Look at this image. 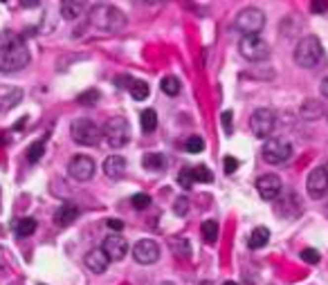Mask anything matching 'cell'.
<instances>
[{"mask_svg":"<svg viewBox=\"0 0 328 285\" xmlns=\"http://www.w3.org/2000/svg\"><path fill=\"white\" fill-rule=\"evenodd\" d=\"M140 124H142V131L144 133H153L157 126V115L153 108H146V110H142V115H140Z\"/></svg>","mask_w":328,"mask_h":285,"instance_id":"23","label":"cell"},{"mask_svg":"<svg viewBox=\"0 0 328 285\" xmlns=\"http://www.w3.org/2000/svg\"><path fill=\"white\" fill-rule=\"evenodd\" d=\"M256 191L263 200H275L281 193V178L275 173H265L256 180Z\"/></svg>","mask_w":328,"mask_h":285,"instance_id":"14","label":"cell"},{"mask_svg":"<svg viewBox=\"0 0 328 285\" xmlns=\"http://www.w3.org/2000/svg\"><path fill=\"white\" fill-rule=\"evenodd\" d=\"M193 171V180L196 182H205V184H209V182H214V173H211L207 166H196V169H191Z\"/></svg>","mask_w":328,"mask_h":285,"instance_id":"31","label":"cell"},{"mask_svg":"<svg viewBox=\"0 0 328 285\" xmlns=\"http://www.w3.org/2000/svg\"><path fill=\"white\" fill-rule=\"evenodd\" d=\"M131 204H133V209H146L148 204H151V198H148L146 193H135L133 195V200H131Z\"/></svg>","mask_w":328,"mask_h":285,"instance_id":"33","label":"cell"},{"mask_svg":"<svg viewBox=\"0 0 328 285\" xmlns=\"http://www.w3.org/2000/svg\"><path fill=\"white\" fill-rule=\"evenodd\" d=\"M2 2H5V0H2Z\"/></svg>","mask_w":328,"mask_h":285,"instance_id":"48","label":"cell"},{"mask_svg":"<svg viewBox=\"0 0 328 285\" xmlns=\"http://www.w3.org/2000/svg\"><path fill=\"white\" fill-rule=\"evenodd\" d=\"M94 101H99V92L97 90H88V92H84L81 97H79V103H94Z\"/></svg>","mask_w":328,"mask_h":285,"instance_id":"36","label":"cell"},{"mask_svg":"<svg viewBox=\"0 0 328 285\" xmlns=\"http://www.w3.org/2000/svg\"><path fill=\"white\" fill-rule=\"evenodd\" d=\"M68 173L70 178L79 180V182H88L94 175V160L88 155H74L68 164Z\"/></svg>","mask_w":328,"mask_h":285,"instance_id":"10","label":"cell"},{"mask_svg":"<svg viewBox=\"0 0 328 285\" xmlns=\"http://www.w3.org/2000/svg\"><path fill=\"white\" fill-rule=\"evenodd\" d=\"M90 23L99 32L115 34V32H122L126 27V16H124V11H119L113 5H94L90 9Z\"/></svg>","mask_w":328,"mask_h":285,"instance_id":"2","label":"cell"},{"mask_svg":"<svg viewBox=\"0 0 328 285\" xmlns=\"http://www.w3.org/2000/svg\"><path fill=\"white\" fill-rule=\"evenodd\" d=\"M322 56H324V48L319 43V39H315V36L301 39L297 43V48H294V63L299 68H306V70L315 68V65H319Z\"/></svg>","mask_w":328,"mask_h":285,"instance_id":"3","label":"cell"},{"mask_svg":"<svg viewBox=\"0 0 328 285\" xmlns=\"http://www.w3.org/2000/svg\"><path fill=\"white\" fill-rule=\"evenodd\" d=\"M169 247L173 249L176 256H182V258L191 256V245L185 240V238H171V240H169Z\"/></svg>","mask_w":328,"mask_h":285,"instance_id":"26","label":"cell"},{"mask_svg":"<svg viewBox=\"0 0 328 285\" xmlns=\"http://www.w3.org/2000/svg\"><path fill=\"white\" fill-rule=\"evenodd\" d=\"M43 153H45V142L39 140V142H34V144L30 146V150H27V160L34 164V162H39L41 157H43Z\"/></svg>","mask_w":328,"mask_h":285,"instance_id":"30","label":"cell"},{"mask_svg":"<svg viewBox=\"0 0 328 285\" xmlns=\"http://www.w3.org/2000/svg\"><path fill=\"white\" fill-rule=\"evenodd\" d=\"M221 121H223V128H225V133L230 135L232 133V121H234V117H232V110H225L221 115Z\"/></svg>","mask_w":328,"mask_h":285,"instance_id":"38","label":"cell"},{"mask_svg":"<svg viewBox=\"0 0 328 285\" xmlns=\"http://www.w3.org/2000/svg\"><path fill=\"white\" fill-rule=\"evenodd\" d=\"M200 285H211V283H209V281H202V283H200Z\"/></svg>","mask_w":328,"mask_h":285,"instance_id":"46","label":"cell"},{"mask_svg":"<svg viewBox=\"0 0 328 285\" xmlns=\"http://www.w3.org/2000/svg\"><path fill=\"white\" fill-rule=\"evenodd\" d=\"M108 227L113 229V232H122L124 223H122V220H117V218H110V220H108Z\"/></svg>","mask_w":328,"mask_h":285,"instance_id":"40","label":"cell"},{"mask_svg":"<svg viewBox=\"0 0 328 285\" xmlns=\"http://www.w3.org/2000/svg\"><path fill=\"white\" fill-rule=\"evenodd\" d=\"M187 211H189V200L178 198L176 204H173V213H176V216H187Z\"/></svg>","mask_w":328,"mask_h":285,"instance_id":"34","label":"cell"},{"mask_svg":"<svg viewBox=\"0 0 328 285\" xmlns=\"http://www.w3.org/2000/svg\"><path fill=\"white\" fill-rule=\"evenodd\" d=\"M322 103L319 101H313V99H308V101L301 106V117L304 119H319L322 117Z\"/></svg>","mask_w":328,"mask_h":285,"instance_id":"24","label":"cell"},{"mask_svg":"<svg viewBox=\"0 0 328 285\" xmlns=\"http://www.w3.org/2000/svg\"><path fill=\"white\" fill-rule=\"evenodd\" d=\"M70 135L79 146H94L99 142V137H101V131L97 128V124L93 119H77L72 124V128H70Z\"/></svg>","mask_w":328,"mask_h":285,"instance_id":"7","label":"cell"},{"mask_svg":"<svg viewBox=\"0 0 328 285\" xmlns=\"http://www.w3.org/2000/svg\"><path fill=\"white\" fill-rule=\"evenodd\" d=\"M133 258H135L140 265H151V263H155L157 258H160V247H157L155 240L144 238V240L135 242V247H133Z\"/></svg>","mask_w":328,"mask_h":285,"instance_id":"11","label":"cell"},{"mask_svg":"<svg viewBox=\"0 0 328 285\" xmlns=\"http://www.w3.org/2000/svg\"><path fill=\"white\" fill-rule=\"evenodd\" d=\"M319 90H322V95H324V97L328 99V77H326V79H324V81H322V86H319Z\"/></svg>","mask_w":328,"mask_h":285,"instance_id":"42","label":"cell"},{"mask_svg":"<svg viewBox=\"0 0 328 285\" xmlns=\"http://www.w3.org/2000/svg\"><path fill=\"white\" fill-rule=\"evenodd\" d=\"M238 49L243 54V58L252 63H259V61H265L270 56V45L261 39L259 34H245L238 43Z\"/></svg>","mask_w":328,"mask_h":285,"instance_id":"6","label":"cell"},{"mask_svg":"<svg viewBox=\"0 0 328 285\" xmlns=\"http://www.w3.org/2000/svg\"><path fill=\"white\" fill-rule=\"evenodd\" d=\"M128 90H131V97L135 99V101H144V99L148 97V83L146 81H135V79H133Z\"/></svg>","mask_w":328,"mask_h":285,"instance_id":"27","label":"cell"},{"mask_svg":"<svg viewBox=\"0 0 328 285\" xmlns=\"http://www.w3.org/2000/svg\"><path fill=\"white\" fill-rule=\"evenodd\" d=\"M193 182H196V180H193V171L191 169H182L180 173H178V184H180L182 189H191Z\"/></svg>","mask_w":328,"mask_h":285,"instance_id":"32","label":"cell"},{"mask_svg":"<svg viewBox=\"0 0 328 285\" xmlns=\"http://www.w3.org/2000/svg\"><path fill=\"white\" fill-rule=\"evenodd\" d=\"M101 249L106 251V256L110 258V261H124L128 254V242H126V238L119 236V234H110V236L103 238Z\"/></svg>","mask_w":328,"mask_h":285,"instance_id":"12","label":"cell"},{"mask_svg":"<svg viewBox=\"0 0 328 285\" xmlns=\"http://www.w3.org/2000/svg\"><path fill=\"white\" fill-rule=\"evenodd\" d=\"M88 9V0H61V16L65 20H77Z\"/></svg>","mask_w":328,"mask_h":285,"instance_id":"18","label":"cell"},{"mask_svg":"<svg viewBox=\"0 0 328 285\" xmlns=\"http://www.w3.org/2000/svg\"><path fill=\"white\" fill-rule=\"evenodd\" d=\"M30 63V49L14 32L0 34V72H18Z\"/></svg>","mask_w":328,"mask_h":285,"instance_id":"1","label":"cell"},{"mask_svg":"<svg viewBox=\"0 0 328 285\" xmlns=\"http://www.w3.org/2000/svg\"><path fill=\"white\" fill-rule=\"evenodd\" d=\"M200 232H202L205 242H209V245H214V242L218 240V223H214V220H205Z\"/></svg>","mask_w":328,"mask_h":285,"instance_id":"25","label":"cell"},{"mask_svg":"<svg viewBox=\"0 0 328 285\" xmlns=\"http://www.w3.org/2000/svg\"><path fill=\"white\" fill-rule=\"evenodd\" d=\"M275 124H277V117H275V112L268 110V108H259V110H254L250 117L252 133H254L256 137H261V140L275 131Z\"/></svg>","mask_w":328,"mask_h":285,"instance_id":"9","label":"cell"},{"mask_svg":"<svg viewBox=\"0 0 328 285\" xmlns=\"http://www.w3.org/2000/svg\"><path fill=\"white\" fill-rule=\"evenodd\" d=\"M185 150L187 153H202V150H205V140L198 135H191L189 140L185 142Z\"/></svg>","mask_w":328,"mask_h":285,"instance_id":"29","label":"cell"},{"mask_svg":"<svg viewBox=\"0 0 328 285\" xmlns=\"http://www.w3.org/2000/svg\"><path fill=\"white\" fill-rule=\"evenodd\" d=\"M108 263H110V258L106 256V251H103L101 247L88 251V256H86V267H88L93 274H103V272L108 270Z\"/></svg>","mask_w":328,"mask_h":285,"instance_id":"15","label":"cell"},{"mask_svg":"<svg viewBox=\"0 0 328 285\" xmlns=\"http://www.w3.org/2000/svg\"><path fill=\"white\" fill-rule=\"evenodd\" d=\"M290 155H292V146L288 140L275 137V140H268L263 144V160L268 164H283L290 160Z\"/></svg>","mask_w":328,"mask_h":285,"instance_id":"8","label":"cell"},{"mask_svg":"<svg viewBox=\"0 0 328 285\" xmlns=\"http://www.w3.org/2000/svg\"><path fill=\"white\" fill-rule=\"evenodd\" d=\"M162 92L164 95H169V97H176L178 92H180V81H178V77H164L160 83Z\"/></svg>","mask_w":328,"mask_h":285,"instance_id":"28","label":"cell"},{"mask_svg":"<svg viewBox=\"0 0 328 285\" xmlns=\"http://www.w3.org/2000/svg\"><path fill=\"white\" fill-rule=\"evenodd\" d=\"M306 189H308L310 198H322L328 191V171L324 166H317L308 173V180H306Z\"/></svg>","mask_w":328,"mask_h":285,"instance_id":"13","label":"cell"},{"mask_svg":"<svg viewBox=\"0 0 328 285\" xmlns=\"http://www.w3.org/2000/svg\"><path fill=\"white\" fill-rule=\"evenodd\" d=\"M328 9V0H313L310 2V11L313 14H324Z\"/></svg>","mask_w":328,"mask_h":285,"instance_id":"37","label":"cell"},{"mask_svg":"<svg viewBox=\"0 0 328 285\" xmlns=\"http://www.w3.org/2000/svg\"><path fill=\"white\" fill-rule=\"evenodd\" d=\"M36 220L34 218H20L18 223L14 225V232H16V236L18 238H27V236H32V234L36 232Z\"/></svg>","mask_w":328,"mask_h":285,"instance_id":"22","label":"cell"},{"mask_svg":"<svg viewBox=\"0 0 328 285\" xmlns=\"http://www.w3.org/2000/svg\"><path fill=\"white\" fill-rule=\"evenodd\" d=\"M115 83H117L119 88H124V86H126V88H131L133 79H131V77H126V74H124V77H119V79H117V81H115Z\"/></svg>","mask_w":328,"mask_h":285,"instance_id":"41","label":"cell"},{"mask_svg":"<svg viewBox=\"0 0 328 285\" xmlns=\"http://www.w3.org/2000/svg\"><path fill=\"white\" fill-rule=\"evenodd\" d=\"M270 240V229L268 227H256L254 232L250 234V240H247V245L252 247V249H261V247H265Z\"/></svg>","mask_w":328,"mask_h":285,"instance_id":"21","label":"cell"},{"mask_svg":"<svg viewBox=\"0 0 328 285\" xmlns=\"http://www.w3.org/2000/svg\"><path fill=\"white\" fill-rule=\"evenodd\" d=\"M25 121H27V119H25V117H23V119H20V121H18V124H14V131H23V126H25Z\"/></svg>","mask_w":328,"mask_h":285,"instance_id":"44","label":"cell"},{"mask_svg":"<svg viewBox=\"0 0 328 285\" xmlns=\"http://www.w3.org/2000/svg\"><path fill=\"white\" fill-rule=\"evenodd\" d=\"M103 173H106V178H110V180L124 178V173H126V160H124L122 155H110V157H106V162H103Z\"/></svg>","mask_w":328,"mask_h":285,"instance_id":"17","label":"cell"},{"mask_svg":"<svg viewBox=\"0 0 328 285\" xmlns=\"http://www.w3.org/2000/svg\"><path fill=\"white\" fill-rule=\"evenodd\" d=\"M223 285H236V283H234V281H225V283H223Z\"/></svg>","mask_w":328,"mask_h":285,"instance_id":"45","label":"cell"},{"mask_svg":"<svg viewBox=\"0 0 328 285\" xmlns=\"http://www.w3.org/2000/svg\"><path fill=\"white\" fill-rule=\"evenodd\" d=\"M301 258H304L306 263H310V265H315V263H319V251L317 249H304L301 251Z\"/></svg>","mask_w":328,"mask_h":285,"instance_id":"35","label":"cell"},{"mask_svg":"<svg viewBox=\"0 0 328 285\" xmlns=\"http://www.w3.org/2000/svg\"><path fill=\"white\" fill-rule=\"evenodd\" d=\"M101 135L110 148H122V146H126L131 142V126H128V121L124 117H110L106 121V126H103Z\"/></svg>","mask_w":328,"mask_h":285,"instance_id":"4","label":"cell"},{"mask_svg":"<svg viewBox=\"0 0 328 285\" xmlns=\"http://www.w3.org/2000/svg\"><path fill=\"white\" fill-rule=\"evenodd\" d=\"M265 25V14L256 7H247V9H240L234 18V29L240 34H259Z\"/></svg>","mask_w":328,"mask_h":285,"instance_id":"5","label":"cell"},{"mask_svg":"<svg viewBox=\"0 0 328 285\" xmlns=\"http://www.w3.org/2000/svg\"><path fill=\"white\" fill-rule=\"evenodd\" d=\"M23 99V90L14 86H0V112H7Z\"/></svg>","mask_w":328,"mask_h":285,"instance_id":"16","label":"cell"},{"mask_svg":"<svg viewBox=\"0 0 328 285\" xmlns=\"http://www.w3.org/2000/svg\"><path fill=\"white\" fill-rule=\"evenodd\" d=\"M236 169H238V160H236V157H232V155H227V157H225V173L232 175Z\"/></svg>","mask_w":328,"mask_h":285,"instance_id":"39","label":"cell"},{"mask_svg":"<svg viewBox=\"0 0 328 285\" xmlns=\"http://www.w3.org/2000/svg\"><path fill=\"white\" fill-rule=\"evenodd\" d=\"M142 2H157V0H142Z\"/></svg>","mask_w":328,"mask_h":285,"instance_id":"47","label":"cell"},{"mask_svg":"<svg viewBox=\"0 0 328 285\" xmlns=\"http://www.w3.org/2000/svg\"><path fill=\"white\" fill-rule=\"evenodd\" d=\"M144 169L146 171H153V173H157V171H164L167 169V157L162 153H146L142 160Z\"/></svg>","mask_w":328,"mask_h":285,"instance_id":"20","label":"cell"},{"mask_svg":"<svg viewBox=\"0 0 328 285\" xmlns=\"http://www.w3.org/2000/svg\"><path fill=\"white\" fill-rule=\"evenodd\" d=\"M23 2V7H36L39 5V0H20Z\"/></svg>","mask_w":328,"mask_h":285,"instance_id":"43","label":"cell"},{"mask_svg":"<svg viewBox=\"0 0 328 285\" xmlns=\"http://www.w3.org/2000/svg\"><path fill=\"white\" fill-rule=\"evenodd\" d=\"M77 218H79V209L74 207V204L65 202V204H61V207L56 209V213H54V223L59 225V227H70Z\"/></svg>","mask_w":328,"mask_h":285,"instance_id":"19","label":"cell"}]
</instances>
